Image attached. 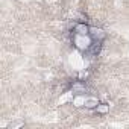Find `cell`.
<instances>
[{
  "instance_id": "cell-1",
  "label": "cell",
  "mask_w": 129,
  "mask_h": 129,
  "mask_svg": "<svg viewBox=\"0 0 129 129\" xmlns=\"http://www.w3.org/2000/svg\"><path fill=\"white\" fill-rule=\"evenodd\" d=\"M72 43H73V46H75L79 52H82V53L87 55V53L90 52L91 46L94 44V40L91 38L90 34L82 35V34H76V32H73V34H72Z\"/></svg>"
},
{
  "instance_id": "cell-2",
  "label": "cell",
  "mask_w": 129,
  "mask_h": 129,
  "mask_svg": "<svg viewBox=\"0 0 129 129\" xmlns=\"http://www.w3.org/2000/svg\"><path fill=\"white\" fill-rule=\"evenodd\" d=\"M90 35L96 43H103V40L106 38V32L102 27H90Z\"/></svg>"
},
{
  "instance_id": "cell-3",
  "label": "cell",
  "mask_w": 129,
  "mask_h": 129,
  "mask_svg": "<svg viewBox=\"0 0 129 129\" xmlns=\"http://www.w3.org/2000/svg\"><path fill=\"white\" fill-rule=\"evenodd\" d=\"M70 90H72L75 94H87V91H88V88H87L85 82H84V81H81V79L75 81V82L70 85Z\"/></svg>"
},
{
  "instance_id": "cell-4",
  "label": "cell",
  "mask_w": 129,
  "mask_h": 129,
  "mask_svg": "<svg viewBox=\"0 0 129 129\" xmlns=\"http://www.w3.org/2000/svg\"><path fill=\"white\" fill-rule=\"evenodd\" d=\"M90 27H91V26H88L85 21H79V23L75 24L73 32H76V34H82V35H87V34H90Z\"/></svg>"
},
{
  "instance_id": "cell-5",
  "label": "cell",
  "mask_w": 129,
  "mask_h": 129,
  "mask_svg": "<svg viewBox=\"0 0 129 129\" xmlns=\"http://www.w3.org/2000/svg\"><path fill=\"white\" fill-rule=\"evenodd\" d=\"M99 103H100V100H99L97 97H94V96H87L85 105H84V106H85L87 109H96Z\"/></svg>"
},
{
  "instance_id": "cell-6",
  "label": "cell",
  "mask_w": 129,
  "mask_h": 129,
  "mask_svg": "<svg viewBox=\"0 0 129 129\" xmlns=\"http://www.w3.org/2000/svg\"><path fill=\"white\" fill-rule=\"evenodd\" d=\"M85 99H87L85 94H75V97H73V106L82 108L85 105Z\"/></svg>"
},
{
  "instance_id": "cell-7",
  "label": "cell",
  "mask_w": 129,
  "mask_h": 129,
  "mask_svg": "<svg viewBox=\"0 0 129 129\" xmlns=\"http://www.w3.org/2000/svg\"><path fill=\"white\" fill-rule=\"evenodd\" d=\"M94 111H96L97 114H100V115H105V114L109 112V103H99Z\"/></svg>"
},
{
  "instance_id": "cell-8",
  "label": "cell",
  "mask_w": 129,
  "mask_h": 129,
  "mask_svg": "<svg viewBox=\"0 0 129 129\" xmlns=\"http://www.w3.org/2000/svg\"><path fill=\"white\" fill-rule=\"evenodd\" d=\"M23 124H24L23 121H17V123H11L8 127H18V126H23Z\"/></svg>"
},
{
  "instance_id": "cell-9",
  "label": "cell",
  "mask_w": 129,
  "mask_h": 129,
  "mask_svg": "<svg viewBox=\"0 0 129 129\" xmlns=\"http://www.w3.org/2000/svg\"><path fill=\"white\" fill-rule=\"evenodd\" d=\"M84 78H88V72H81V73H79V79L82 81Z\"/></svg>"
}]
</instances>
